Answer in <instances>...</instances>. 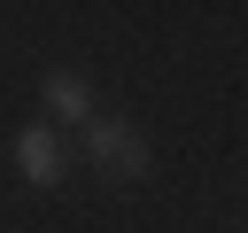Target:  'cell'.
<instances>
[{
  "label": "cell",
  "mask_w": 248,
  "mask_h": 233,
  "mask_svg": "<svg viewBox=\"0 0 248 233\" xmlns=\"http://www.w3.org/2000/svg\"><path fill=\"white\" fill-rule=\"evenodd\" d=\"M46 109L70 116V124H93V93H85V78H78V70H46Z\"/></svg>",
  "instance_id": "3"
},
{
  "label": "cell",
  "mask_w": 248,
  "mask_h": 233,
  "mask_svg": "<svg viewBox=\"0 0 248 233\" xmlns=\"http://www.w3.org/2000/svg\"><path fill=\"white\" fill-rule=\"evenodd\" d=\"M85 163L101 171V186H140L147 179V140L124 116H93L85 124Z\"/></svg>",
  "instance_id": "1"
},
{
  "label": "cell",
  "mask_w": 248,
  "mask_h": 233,
  "mask_svg": "<svg viewBox=\"0 0 248 233\" xmlns=\"http://www.w3.org/2000/svg\"><path fill=\"white\" fill-rule=\"evenodd\" d=\"M16 171L31 179V186H62V140H54V124H23L16 132Z\"/></svg>",
  "instance_id": "2"
}]
</instances>
